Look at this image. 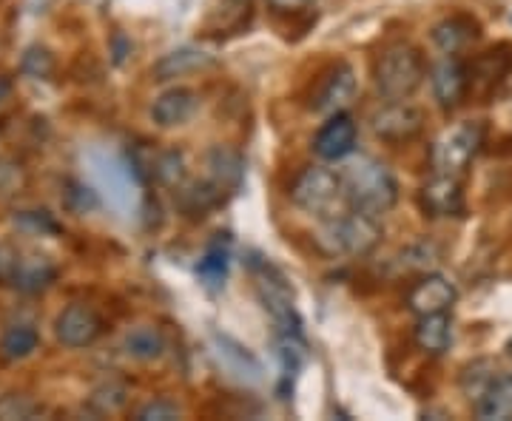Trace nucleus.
Segmentation results:
<instances>
[{"instance_id":"1","label":"nucleus","mask_w":512,"mask_h":421,"mask_svg":"<svg viewBox=\"0 0 512 421\" xmlns=\"http://www.w3.org/2000/svg\"><path fill=\"white\" fill-rule=\"evenodd\" d=\"M342 188H345L348 208L365 211L373 217L387 214L399 200V183L390 174V168L379 160H370V157H362L345 168Z\"/></svg>"},{"instance_id":"2","label":"nucleus","mask_w":512,"mask_h":421,"mask_svg":"<svg viewBox=\"0 0 512 421\" xmlns=\"http://www.w3.org/2000/svg\"><path fill=\"white\" fill-rule=\"evenodd\" d=\"M316 239L330 257H362L379 245L382 222L373 214L350 208L348 214H333L328 220H322Z\"/></svg>"},{"instance_id":"3","label":"nucleus","mask_w":512,"mask_h":421,"mask_svg":"<svg viewBox=\"0 0 512 421\" xmlns=\"http://www.w3.org/2000/svg\"><path fill=\"white\" fill-rule=\"evenodd\" d=\"M424 80V60L410 43H396L384 49L376 63V86L387 100H407L419 92Z\"/></svg>"},{"instance_id":"4","label":"nucleus","mask_w":512,"mask_h":421,"mask_svg":"<svg viewBox=\"0 0 512 421\" xmlns=\"http://www.w3.org/2000/svg\"><path fill=\"white\" fill-rule=\"evenodd\" d=\"M345 197L342 188V174L330 171L325 165H311L305 168L291 185V200L296 208H302L305 214L328 220L333 217V208Z\"/></svg>"},{"instance_id":"5","label":"nucleus","mask_w":512,"mask_h":421,"mask_svg":"<svg viewBox=\"0 0 512 421\" xmlns=\"http://www.w3.org/2000/svg\"><path fill=\"white\" fill-rule=\"evenodd\" d=\"M481 143H484V129L478 123H458L450 131H444L430 154L436 174L461 177L473 163Z\"/></svg>"},{"instance_id":"6","label":"nucleus","mask_w":512,"mask_h":421,"mask_svg":"<svg viewBox=\"0 0 512 421\" xmlns=\"http://www.w3.org/2000/svg\"><path fill=\"white\" fill-rule=\"evenodd\" d=\"M373 131L384 143H404L413 140L424 126V114L416 106L404 103V100H390L387 106L373 114Z\"/></svg>"},{"instance_id":"7","label":"nucleus","mask_w":512,"mask_h":421,"mask_svg":"<svg viewBox=\"0 0 512 421\" xmlns=\"http://www.w3.org/2000/svg\"><path fill=\"white\" fill-rule=\"evenodd\" d=\"M256 288L259 299L265 305V311L276 319V325L285 333H296V311H293V293L288 291L285 279L274 274L268 265H262V271L256 274Z\"/></svg>"},{"instance_id":"8","label":"nucleus","mask_w":512,"mask_h":421,"mask_svg":"<svg viewBox=\"0 0 512 421\" xmlns=\"http://www.w3.org/2000/svg\"><path fill=\"white\" fill-rule=\"evenodd\" d=\"M57 339L66 348H89L100 339L103 333V322L100 316L86 308V305H69L66 311L57 316Z\"/></svg>"},{"instance_id":"9","label":"nucleus","mask_w":512,"mask_h":421,"mask_svg":"<svg viewBox=\"0 0 512 421\" xmlns=\"http://www.w3.org/2000/svg\"><path fill=\"white\" fill-rule=\"evenodd\" d=\"M456 302V288L450 279L439 274L421 276L419 282L407 293V308L416 316H430V313H447Z\"/></svg>"},{"instance_id":"10","label":"nucleus","mask_w":512,"mask_h":421,"mask_svg":"<svg viewBox=\"0 0 512 421\" xmlns=\"http://www.w3.org/2000/svg\"><path fill=\"white\" fill-rule=\"evenodd\" d=\"M353 94H356V72L348 63H339L322 77L319 89L313 94V109L322 114H339L353 100Z\"/></svg>"},{"instance_id":"11","label":"nucleus","mask_w":512,"mask_h":421,"mask_svg":"<svg viewBox=\"0 0 512 421\" xmlns=\"http://www.w3.org/2000/svg\"><path fill=\"white\" fill-rule=\"evenodd\" d=\"M421 208L430 217H461L464 214V191L458 177L436 174L430 183L421 188Z\"/></svg>"},{"instance_id":"12","label":"nucleus","mask_w":512,"mask_h":421,"mask_svg":"<svg viewBox=\"0 0 512 421\" xmlns=\"http://www.w3.org/2000/svg\"><path fill=\"white\" fill-rule=\"evenodd\" d=\"M356 134H359V129H356L353 117L339 111V114H333L328 123L319 129L316 140H313V151L322 160H342L356 146Z\"/></svg>"},{"instance_id":"13","label":"nucleus","mask_w":512,"mask_h":421,"mask_svg":"<svg viewBox=\"0 0 512 421\" xmlns=\"http://www.w3.org/2000/svg\"><path fill=\"white\" fill-rule=\"evenodd\" d=\"M197 106H200V100H197V94L191 92V89H168V92H163L154 100L151 117H154L157 126L174 129V126H185L194 117Z\"/></svg>"},{"instance_id":"14","label":"nucleus","mask_w":512,"mask_h":421,"mask_svg":"<svg viewBox=\"0 0 512 421\" xmlns=\"http://www.w3.org/2000/svg\"><path fill=\"white\" fill-rule=\"evenodd\" d=\"M430 80H433V94H436V100L444 109L456 106L467 92V72H464V66L458 63L456 57H444L439 66L433 69Z\"/></svg>"},{"instance_id":"15","label":"nucleus","mask_w":512,"mask_h":421,"mask_svg":"<svg viewBox=\"0 0 512 421\" xmlns=\"http://www.w3.org/2000/svg\"><path fill=\"white\" fill-rule=\"evenodd\" d=\"M211 66H214V57L208 52L185 46V49H177V52L165 55L163 60H157L151 74H154V80H177V77L202 72V69H211Z\"/></svg>"},{"instance_id":"16","label":"nucleus","mask_w":512,"mask_h":421,"mask_svg":"<svg viewBox=\"0 0 512 421\" xmlns=\"http://www.w3.org/2000/svg\"><path fill=\"white\" fill-rule=\"evenodd\" d=\"M478 419L484 421H507L512 419V373H504V376H495V382L487 390L484 396L476 402Z\"/></svg>"},{"instance_id":"17","label":"nucleus","mask_w":512,"mask_h":421,"mask_svg":"<svg viewBox=\"0 0 512 421\" xmlns=\"http://www.w3.org/2000/svg\"><path fill=\"white\" fill-rule=\"evenodd\" d=\"M453 342V322L447 313H430V316H419V325H416V345L424 353H433L439 356L444 350L450 348Z\"/></svg>"},{"instance_id":"18","label":"nucleus","mask_w":512,"mask_h":421,"mask_svg":"<svg viewBox=\"0 0 512 421\" xmlns=\"http://www.w3.org/2000/svg\"><path fill=\"white\" fill-rule=\"evenodd\" d=\"M242 180V160L237 151L217 146L208 154V183H214L220 191L237 188Z\"/></svg>"},{"instance_id":"19","label":"nucleus","mask_w":512,"mask_h":421,"mask_svg":"<svg viewBox=\"0 0 512 421\" xmlns=\"http://www.w3.org/2000/svg\"><path fill=\"white\" fill-rule=\"evenodd\" d=\"M478 26L470 18H447L441 20L433 29V43L439 46L444 55H456L461 52L470 40H476Z\"/></svg>"},{"instance_id":"20","label":"nucleus","mask_w":512,"mask_h":421,"mask_svg":"<svg viewBox=\"0 0 512 421\" xmlns=\"http://www.w3.org/2000/svg\"><path fill=\"white\" fill-rule=\"evenodd\" d=\"M217 339V353H220L222 365L228 367L231 373H237L239 379H251V382H259V373H262V365L256 362L254 356L248 353V348H242L239 342H234L231 336H214Z\"/></svg>"},{"instance_id":"21","label":"nucleus","mask_w":512,"mask_h":421,"mask_svg":"<svg viewBox=\"0 0 512 421\" xmlns=\"http://www.w3.org/2000/svg\"><path fill=\"white\" fill-rule=\"evenodd\" d=\"M123 348L131 359H140V362H151V359H160L165 350L163 333L151 325H143V328H134L126 336Z\"/></svg>"},{"instance_id":"22","label":"nucleus","mask_w":512,"mask_h":421,"mask_svg":"<svg viewBox=\"0 0 512 421\" xmlns=\"http://www.w3.org/2000/svg\"><path fill=\"white\" fill-rule=\"evenodd\" d=\"M37 342H40V336L32 325H12L0 339V350L6 359H26L37 350Z\"/></svg>"},{"instance_id":"23","label":"nucleus","mask_w":512,"mask_h":421,"mask_svg":"<svg viewBox=\"0 0 512 421\" xmlns=\"http://www.w3.org/2000/svg\"><path fill=\"white\" fill-rule=\"evenodd\" d=\"M128 402V387L123 382H103V385H97L92 390V396H89V407H92L94 413H100V416H111V413H117V410H123Z\"/></svg>"},{"instance_id":"24","label":"nucleus","mask_w":512,"mask_h":421,"mask_svg":"<svg viewBox=\"0 0 512 421\" xmlns=\"http://www.w3.org/2000/svg\"><path fill=\"white\" fill-rule=\"evenodd\" d=\"M55 279V268L46 259H20L18 274H15V285L23 291H40Z\"/></svg>"},{"instance_id":"25","label":"nucleus","mask_w":512,"mask_h":421,"mask_svg":"<svg viewBox=\"0 0 512 421\" xmlns=\"http://www.w3.org/2000/svg\"><path fill=\"white\" fill-rule=\"evenodd\" d=\"M495 376H498V373H495L493 362H490V359H478V362H473V365L461 373V387H464V393H467L473 402H478V399L484 396V390L495 382Z\"/></svg>"},{"instance_id":"26","label":"nucleus","mask_w":512,"mask_h":421,"mask_svg":"<svg viewBox=\"0 0 512 421\" xmlns=\"http://www.w3.org/2000/svg\"><path fill=\"white\" fill-rule=\"evenodd\" d=\"M154 177L165 185H180L185 177V163H183V154H177V151H165L157 157V163H154Z\"/></svg>"},{"instance_id":"27","label":"nucleus","mask_w":512,"mask_h":421,"mask_svg":"<svg viewBox=\"0 0 512 421\" xmlns=\"http://www.w3.org/2000/svg\"><path fill=\"white\" fill-rule=\"evenodd\" d=\"M225 268H228V254L220 251V248H211V251L200 259L197 274H200L208 285H220L222 279H225Z\"/></svg>"},{"instance_id":"28","label":"nucleus","mask_w":512,"mask_h":421,"mask_svg":"<svg viewBox=\"0 0 512 421\" xmlns=\"http://www.w3.org/2000/svg\"><path fill=\"white\" fill-rule=\"evenodd\" d=\"M23 72L29 74V77H40V80H46L49 74L55 72V60L52 55L46 52V49H29L26 55H23Z\"/></svg>"},{"instance_id":"29","label":"nucleus","mask_w":512,"mask_h":421,"mask_svg":"<svg viewBox=\"0 0 512 421\" xmlns=\"http://www.w3.org/2000/svg\"><path fill=\"white\" fill-rule=\"evenodd\" d=\"M140 421H168V419H180V407L168 399H157V402H148L140 413H137Z\"/></svg>"},{"instance_id":"30","label":"nucleus","mask_w":512,"mask_h":421,"mask_svg":"<svg viewBox=\"0 0 512 421\" xmlns=\"http://www.w3.org/2000/svg\"><path fill=\"white\" fill-rule=\"evenodd\" d=\"M37 413V404H32L29 399H23V396H9L6 402L0 404V419H29V416H35Z\"/></svg>"},{"instance_id":"31","label":"nucleus","mask_w":512,"mask_h":421,"mask_svg":"<svg viewBox=\"0 0 512 421\" xmlns=\"http://www.w3.org/2000/svg\"><path fill=\"white\" fill-rule=\"evenodd\" d=\"M404 257L410 259L407 268H413V271H427V268L433 265V259H436V251H433L430 245H413Z\"/></svg>"},{"instance_id":"32","label":"nucleus","mask_w":512,"mask_h":421,"mask_svg":"<svg viewBox=\"0 0 512 421\" xmlns=\"http://www.w3.org/2000/svg\"><path fill=\"white\" fill-rule=\"evenodd\" d=\"M276 12H299V9H308L313 0H268Z\"/></svg>"},{"instance_id":"33","label":"nucleus","mask_w":512,"mask_h":421,"mask_svg":"<svg viewBox=\"0 0 512 421\" xmlns=\"http://www.w3.org/2000/svg\"><path fill=\"white\" fill-rule=\"evenodd\" d=\"M507 353H510V356H512V336H510V342H507Z\"/></svg>"}]
</instances>
